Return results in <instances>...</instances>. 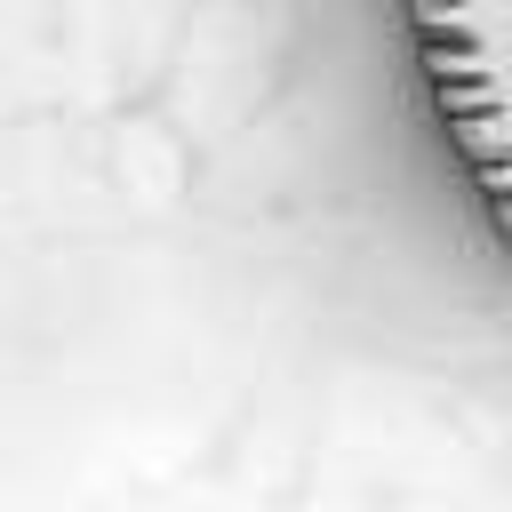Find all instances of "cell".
<instances>
[{"label": "cell", "mask_w": 512, "mask_h": 512, "mask_svg": "<svg viewBox=\"0 0 512 512\" xmlns=\"http://www.w3.org/2000/svg\"><path fill=\"white\" fill-rule=\"evenodd\" d=\"M424 112L512 264V0H400Z\"/></svg>", "instance_id": "1"}]
</instances>
